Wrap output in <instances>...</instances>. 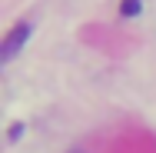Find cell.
I'll return each instance as SVG.
<instances>
[{"label": "cell", "instance_id": "obj_3", "mask_svg": "<svg viewBox=\"0 0 156 153\" xmlns=\"http://www.w3.org/2000/svg\"><path fill=\"white\" fill-rule=\"evenodd\" d=\"M70 153H80V150H70Z\"/></svg>", "mask_w": 156, "mask_h": 153}, {"label": "cell", "instance_id": "obj_1", "mask_svg": "<svg viewBox=\"0 0 156 153\" xmlns=\"http://www.w3.org/2000/svg\"><path fill=\"white\" fill-rule=\"evenodd\" d=\"M27 40H30V24H17L13 30L7 33L3 47H0V60H3V63H7V60H13V57H17V50H20Z\"/></svg>", "mask_w": 156, "mask_h": 153}, {"label": "cell", "instance_id": "obj_2", "mask_svg": "<svg viewBox=\"0 0 156 153\" xmlns=\"http://www.w3.org/2000/svg\"><path fill=\"white\" fill-rule=\"evenodd\" d=\"M140 10H143V3H140V0H123V7H120V13H123V17H136Z\"/></svg>", "mask_w": 156, "mask_h": 153}]
</instances>
